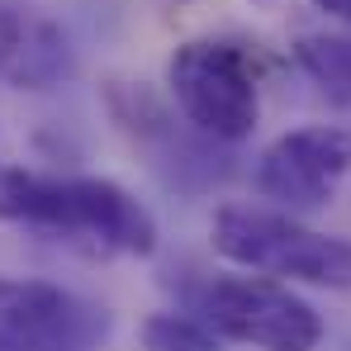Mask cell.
I'll return each instance as SVG.
<instances>
[{"label": "cell", "instance_id": "cell-1", "mask_svg": "<svg viewBox=\"0 0 351 351\" xmlns=\"http://www.w3.org/2000/svg\"><path fill=\"white\" fill-rule=\"evenodd\" d=\"M0 219L100 256H152L157 219L105 176L0 171Z\"/></svg>", "mask_w": 351, "mask_h": 351}, {"label": "cell", "instance_id": "cell-2", "mask_svg": "<svg viewBox=\"0 0 351 351\" xmlns=\"http://www.w3.org/2000/svg\"><path fill=\"white\" fill-rule=\"evenodd\" d=\"M209 242L223 261H233L242 271H256L271 280L351 290V242L318 233V228L299 223V214H285V209L228 204L214 214Z\"/></svg>", "mask_w": 351, "mask_h": 351}, {"label": "cell", "instance_id": "cell-3", "mask_svg": "<svg viewBox=\"0 0 351 351\" xmlns=\"http://www.w3.org/2000/svg\"><path fill=\"white\" fill-rule=\"evenodd\" d=\"M195 313L228 342L256 351H318L323 318L271 276H223L195 294Z\"/></svg>", "mask_w": 351, "mask_h": 351}, {"label": "cell", "instance_id": "cell-4", "mask_svg": "<svg viewBox=\"0 0 351 351\" xmlns=\"http://www.w3.org/2000/svg\"><path fill=\"white\" fill-rule=\"evenodd\" d=\"M171 95L180 105V114L190 119L199 133L223 138V143H242L256 119H261V95H256V76L247 58L214 43V38H190L171 53L167 66Z\"/></svg>", "mask_w": 351, "mask_h": 351}, {"label": "cell", "instance_id": "cell-5", "mask_svg": "<svg viewBox=\"0 0 351 351\" xmlns=\"http://www.w3.org/2000/svg\"><path fill=\"white\" fill-rule=\"evenodd\" d=\"M105 328V308L81 294L0 276V351H90Z\"/></svg>", "mask_w": 351, "mask_h": 351}, {"label": "cell", "instance_id": "cell-6", "mask_svg": "<svg viewBox=\"0 0 351 351\" xmlns=\"http://www.w3.org/2000/svg\"><path fill=\"white\" fill-rule=\"evenodd\" d=\"M351 171V138L342 128L313 123L276 138L256 162V190L285 214H313L332 204L342 176Z\"/></svg>", "mask_w": 351, "mask_h": 351}, {"label": "cell", "instance_id": "cell-7", "mask_svg": "<svg viewBox=\"0 0 351 351\" xmlns=\"http://www.w3.org/2000/svg\"><path fill=\"white\" fill-rule=\"evenodd\" d=\"M71 53L58 24L38 19L34 10L0 0V76L19 90H43L66 76Z\"/></svg>", "mask_w": 351, "mask_h": 351}, {"label": "cell", "instance_id": "cell-8", "mask_svg": "<svg viewBox=\"0 0 351 351\" xmlns=\"http://www.w3.org/2000/svg\"><path fill=\"white\" fill-rule=\"evenodd\" d=\"M299 71L318 86V95L337 110H351V38L347 34H308L294 43Z\"/></svg>", "mask_w": 351, "mask_h": 351}, {"label": "cell", "instance_id": "cell-9", "mask_svg": "<svg viewBox=\"0 0 351 351\" xmlns=\"http://www.w3.org/2000/svg\"><path fill=\"white\" fill-rule=\"evenodd\" d=\"M219 332L199 313H152L143 323V347L147 351H219Z\"/></svg>", "mask_w": 351, "mask_h": 351}, {"label": "cell", "instance_id": "cell-10", "mask_svg": "<svg viewBox=\"0 0 351 351\" xmlns=\"http://www.w3.org/2000/svg\"><path fill=\"white\" fill-rule=\"evenodd\" d=\"M323 14H332V19H342V24H351V0H313Z\"/></svg>", "mask_w": 351, "mask_h": 351}]
</instances>
